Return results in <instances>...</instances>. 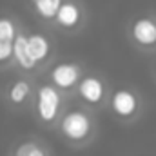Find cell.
Instances as JSON below:
<instances>
[{"mask_svg":"<svg viewBox=\"0 0 156 156\" xmlns=\"http://www.w3.org/2000/svg\"><path fill=\"white\" fill-rule=\"evenodd\" d=\"M82 18V13H80V7H78L75 2H62L56 15H55V20L58 22V26L62 27H75L78 26Z\"/></svg>","mask_w":156,"mask_h":156,"instance_id":"9c48e42d","label":"cell"},{"mask_svg":"<svg viewBox=\"0 0 156 156\" xmlns=\"http://www.w3.org/2000/svg\"><path fill=\"white\" fill-rule=\"evenodd\" d=\"M15 37H16V27H15L13 20L0 16V40L2 42H13Z\"/></svg>","mask_w":156,"mask_h":156,"instance_id":"4fadbf2b","label":"cell"},{"mask_svg":"<svg viewBox=\"0 0 156 156\" xmlns=\"http://www.w3.org/2000/svg\"><path fill=\"white\" fill-rule=\"evenodd\" d=\"M82 76V69L75 62H58L56 66H53L51 69V82L55 87L58 89H71L78 83V80Z\"/></svg>","mask_w":156,"mask_h":156,"instance_id":"277c9868","label":"cell"},{"mask_svg":"<svg viewBox=\"0 0 156 156\" xmlns=\"http://www.w3.org/2000/svg\"><path fill=\"white\" fill-rule=\"evenodd\" d=\"M31 2H33L37 13H38L42 18L53 20L55 15H56V11H58V7H60V4L64 0H31Z\"/></svg>","mask_w":156,"mask_h":156,"instance_id":"8fae6325","label":"cell"},{"mask_svg":"<svg viewBox=\"0 0 156 156\" xmlns=\"http://www.w3.org/2000/svg\"><path fill=\"white\" fill-rule=\"evenodd\" d=\"M29 94H31V85H29L27 80H16V82H13V85L9 87V93H7L9 102L15 104V105H22L29 98Z\"/></svg>","mask_w":156,"mask_h":156,"instance_id":"30bf717a","label":"cell"},{"mask_svg":"<svg viewBox=\"0 0 156 156\" xmlns=\"http://www.w3.org/2000/svg\"><path fill=\"white\" fill-rule=\"evenodd\" d=\"M27 37V49H29V55L31 58L37 62L38 66L40 62H44L47 56H49V51H51V44L45 35L42 33H31V35H26Z\"/></svg>","mask_w":156,"mask_h":156,"instance_id":"ba28073f","label":"cell"},{"mask_svg":"<svg viewBox=\"0 0 156 156\" xmlns=\"http://www.w3.org/2000/svg\"><path fill=\"white\" fill-rule=\"evenodd\" d=\"M11 56L16 60V64L22 67V69H35L37 67V62L31 58L29 55V49H27V37L26 35H16L13 42H11Z\"/></svg>","mask_w":156,"mask_h":156,"instance_id":"52a82bcc","label":"cell"},{"mask_svg":"<svg viewBox=\"0 0 156 156\" xmlns=\"http://www.w3.org/2000/svg\"><path fill=\"white\" fill-rule=\"evenodd\" d=\"M11 42H2L0 40V64L2 62H7L11 58Z\"/></svg>","mask_w":156,"mask_h":156,"instance_id":"5bb4252c","label":"cell"},{"mask_svg":"<svg viewBox=\"0 0 156 156\" xmlns=\"http://www.w3.org/2000/svg\"><path fill=\"white\" fill-rule=\"evenodd\" d=\"M37 116L44 123H55L62 111V96L55 85H40L37 91Z\"/></svg>","mask_w":156,"mask_h":156,"instance_id":"7a4b0ae2","label":"cell"},{"mask_svg":"<svg viewBox=\"0 0 156 156\" xmlns=\"http://www.w3.org/2000/svg\"><path fill=\"white\" fill-rule=\"evenodd\" d=\"M140 109V100L131 89H116L111 94V111L118 118H133Z\"/></svg>","mask_w":156,"mask_h":156,"instance_id":"3957f363","label":"cell"},{"mask_svg":"<svg viewBox=\"0 0 156 156\" xmlns=\"http://www.w3.org/2000/svg\"><path fill=\"white\" fill-rule=\"evenodd\" d=\"M78 94L83 102L91 105H98L105 98V85L100 78L89 75L78 80Z\"/></svg>","mask_w":156,"mask_h":156,"instance_id":"5b68a950","label":"cell"},{"mask_svg":"<svg viewBox=\"0 0 156 156\" xmlns=\"http://www.w3.org/2000/svg\"><path fill=\"white\" fill-rule=\"evenodd\" d=\"M15 156H49V154L37 142H24L15 149Z\"/></svg>","mask_w":156,"mask_h":156,"instance_id":"7c38bea8","label":"cell"},{"mask_svg":"<svg viewBox=\"0 0 156 156\" xmlns=\"http://www.w3.org/2000/svg\"><path fill=\"white\" fill-rule=\"evenodd\" d=\"M93 131H94L93 120L82 109L67 111L62 116V120H60V133L71 144H83V142H87L91 138Z\"/></svg>","mask_w":156,"mask_h":156,"instance_id":"6da1fadb","label":"cell"},{"mask_svg":"<svg viewBox=\"0 0 156 156\" xmlns=\"http://www.w3.org/2000/svg\"><path fill=\"white\" fill-rule=\"evenodd\" d=\"M131 33H133L134 42L140 45H145V47L156 45V20L149 18V16H142V18L134 20Z\"/></svg>","mask_w":156,"mask_h":156,"instance_id":"8992f818","label":"cell"}]
</instances>
